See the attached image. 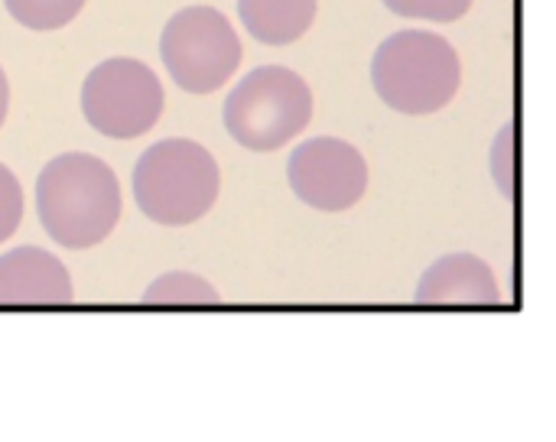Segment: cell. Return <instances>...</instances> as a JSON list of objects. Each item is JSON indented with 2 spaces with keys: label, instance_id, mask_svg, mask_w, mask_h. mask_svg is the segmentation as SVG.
<instances>
[{
  "label": "cell",
  "instance_id": "6da1fadb",
  "mask_svg": "<svg viewBox=\"0 0 556 442\" xmlns=\"http://www.w3.org/2000/svg\"><path fill=\"white\" fill-rule=\"evenodd\" d=\"M121 182L91 153H59L36 179V212L46 235L65 251L101 244L121 222Z\"/></svg>",
  "mask_w": 556,
  "mask_h": 442
},
{
  "label": "cell",
  "instance_id": "7a4b0ae2",
  "mask_svg": "<svg viewBox=\"0 0 556 442\" xmlns=\"http://www.w3.org/2000/svg\"><path fill=\"white\" fill-rule=\"evenodd\" d=\"M375 94L397 114L424 117L443 111L459 85L463 62L453 42L427 29H401L388 36L371 59Z\"/></svg>",
  "mask_w": 556,
  "mask_h": 442
},
{
  "label": "cell",
  "instance_id": "3957f363",
  "mask_svg": "<svg viewBox=\"0 0 556 442\" xmlns=\"http://www.w3.org/2000/svg\"><path fill=\"white\" fill-rule=\"evenodd\" d=\"M137 209L166 228H186L212 212L222 192V169L215 156L186 137L153 143L130 176Z\"/></svg>",
  "mask_w": 556,
  "mask_h": 442
},
{
  "label": "cell",
  "instance_id": "277c9868",
  "mask_svg": "<svg viewBox=\"0 0 556 442\" xmlns=\"http://www.w3.org/2000/svg\"><path fill=\"white\" fill-rule=\"evenodd\" d=\"M225 130L251 153H274L296 140L313 121V91L283 65L251 68L225 98Z\"/></svg>",
  "mask_w": 556,
  "mask_h": 442
},
{
  "label": "cell",
  "instance_id": "5b68a950",
  "mask_svg": "<svg viewBox=\"0 0 556 442\" xmlns=\"http://www.w3.org/2000/svg\"><path fill=\"white\" fill-rule=\"evenodd\" d=\"M160 59L169 78L189 94L218 91L241 65V39L215 7H186L160 33Z\"/></svg>",
  "mask_w": 556,
  "mask_h": 442
},
{
  "label": "cell",
  "instance_id": "8992f818",
  "mask_svg": "<svg viewBox=\"0 0 556 442\" xmlns=\"http://www.w3.org/2000/svg\"><path fill=\"white\" fill-rule=\"evenodd\" d=\"M81 114L111 140H137L163 114V85L140 59H104L81 81Z\"/></svg>",
  "mask_w": 556,
  "mask_h": 442
},
{
  "label": "cell",
  "instance_id": "52a82bcc",
  "mask_svg": "<svg viewBox=\"0 0 556 442\" xmlns=\"http://www.w3.org/2000/svg\"><path fill=\"white\" fill-rule=\"evenodd\" d=\"M293 195L316 212H349L365 199L368 163L358 147L339 137H313L287 160Z\"/></svg>",
  "mask_w": 556,
  "mask_h": 442
},
{
  "label": "cell",
  "instance_id": "ba28073f",
  "mask_svg": "<svg viewBox=\"0 0 556 442\" xmlns=\"http://www.w3.org/2000/svg\"><path fill=\"white\" fill-rule=\"evenodd\" d=\"M75 300L65 264L33 244L0 254V306H68Z\"/></svg>",
  "mask_w": 556,
  "mask_h": 442
},
{
  "label": "cell",
  "instance_id": "9c48e42d",
  "mask_svg": "<svg viewBox=\"0 0 556 442\" xmlns=\"http://www.w3.org/2000/svg\"><path fill=\"white\" fill-rule=\"evenodd\" d=\"M417 306H469L492 310L502 303L495 270L476 254H446L430 264L414 293Z\"/></svg>",
  "mask_w": 556,
  "mask_h": 442
},
{
  "label": "cell",
  "instance_id": "30bf717a",
  "mask_svg": "<svg viewBox=\"0 0 556 442\" xmlns=\"http://www.w3.org/2000/svg\"><path fill=\"white\" fill-rule=\"evenodd\" d=\"M319 0H238V20L264 46L296 42L316 20Z\"/></svg>",
  "mask_w": 556,
  "mask_h": 442
},
{
  "label": "cell",
  "instance_id": "8fae6325",
  "mask_svg": "<svg viewBox=\"0 0 556 442\" xmlns=\"http://www.w3.org/2000/svg\"><path fill=\"white\" fill-rule=\"evenodd\" d=\"M143 306H166V310H176V306H218L222 296L218 290L199 277V274H186V270H176V274H163L156 277L147 290H143Z\"/></svg>",
  "mask_w": 556,
  "mask_h": 442
},
{
  "label": "cell",
  "instance_id": "7c38bea8",
  "mask_svg": "<svg viewBox=\"0 0 556 442\" xmlns=\"http://www.w3.org/2000/svg\"><path fill=\"white\" fill-rule=\"evenodd\" d=\"M88 0H3L7 13L36 33H52L68 26Z\"/></svg>",
  "mask_w": 556,
  "mask_h": 442
},
{
  "label": "cell",
  "instance_id": "4fadbf2b",
  "mask_svg": "<svg viewBox=\"0 0 556 442\" xmlns=\"http://www.w3.org/2000/svg\"><path fill=\"white\" fill-rule=\"evenodd\" d=\"M492 176L505 199L518 195V127L505 124L492 147Z\"/></svg>",
  "mask_w": 556,
  "mask_h": 442
},
{
  "label": "cell",
  "instance_id": "5bb4252c",
  "mask_svg": "<svg viewBox=\"0 0 556 442\" xmlns=\"http://www.w3.org/2000/svg\"><path fill=\"white\" fill-rule=\"evenodd\" d=\"M384 7L407 20L427 23H456L469 13L472 0H384Z\"/></svg>",
  "mask_w": 556,
  "mask_h": 442
},
{
  "label": "cell",
  "instance_id": "9a60e30c",
  "mask_svg": "<svg viewBox=\"0 0 556 442\" xmlns=\"http://www.w3.org/2000/svg\"><path fill=\"white\" fill-rule=\"evenodd\" d=\"M23 222V189L10 166L0 163V244L16 235Z\"/></svg>",
  "mask_w": 556,
  "mask_h": 442
},
{
  "label": "cell",
  "instance_id": "2e32d148",
  "mask_svg": "<svg viewBox=\"0 0 556 442\" xmlns=\"http://www.w3.org/2000/svg\"><path fill=\"white\" fill-rule=\"evenodd\" d=\"M7 111H10V81H7V72L0 68V127L7 121Z\"/></svg>",
  "mask_w": 556,
  "mask_h": 442
}]
</instances>
